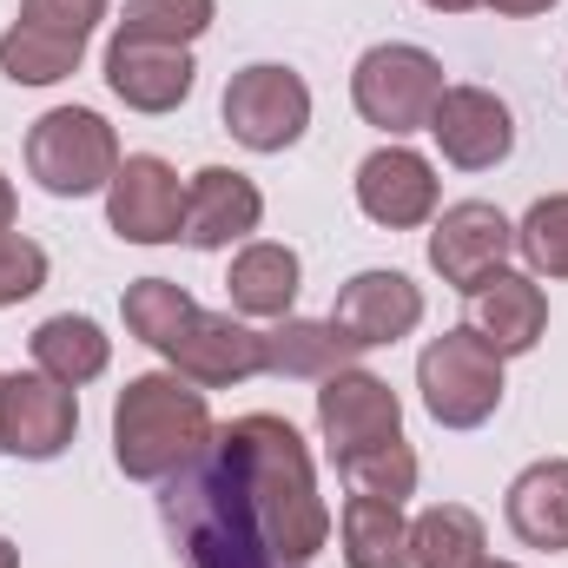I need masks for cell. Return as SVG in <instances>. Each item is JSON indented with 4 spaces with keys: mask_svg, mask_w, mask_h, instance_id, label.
Wrapping results in <instances>:
<instances>
[{
    "mask_svg": "<svg viewBox=\"0 0 568 568\" xmlns=\"http://www.w3.org/2000/svg\"><path fill=\"white\" fill-rule=\"evenodd\" d=\"M212 449H219V463L232 469L239 496L252 503V516H258L272 556H278L284 568H304L324 549V536H331V509H324V496H317L304 436L284 424V417H265V410H258V417L225 424L212 436Z\"/></svg>",
    "mask_w": 568,
    "mask_h": 568,
    "instance_id": "6da1fadb",
    "label": "cell"
},
{
    "mask_svg": "<svg viewBox=\"0 0 568 568\" xmlns=\"http://www.w3.org/2000/svg\"><path fill=\"white\" fill-rule=\"evenodd\" d=\"M205 449H212V410L199 384H185L179 371L126 377V390L113 397V463L133 483H172Z\"/></svg>",
    "mask_w": 568,
    "mask_h": 568,
    "instance_id": "7a4b0ae2",
    "label": "cell"
},
{
    "mask_svg": "<svg viewBox=\"0 0 568 568\" xmlns=\"http://www.w3.org/2000/svg\"><path fill=\"white\" fill-rule=\"evenodd\" d=\"M165 529L179 536L192 568H284L252 516V503L239 496L232 469L219 463V449H205L185 483H172L165 496Z\"/></svg>",
    "mask_w": 568,
    "mask_h": 568,
    "instance_id": "3957f363",
    "label": "cell"
},
{
    "mask_svg": "<svg viewBox=\"0 0 568 568\" xmlns=\"http://www.w3.org/2000/svg\"><path fill=\"white\" fill-rule=\"evenodd\" d=\"M417 390H424V410L443 429H476L489 424L496 404H503V357H496V344L476 324H456V331L424 344Z\"/></svg>",
    "mask_w": 568,
    "mask_h": 568,
    "instance_id": "277c9868",
    "label": "cell"
},
{
    "mask_svg": "<svg viewBox=\"0 0 568 568\" xmlns=\"http://www.w3.org/2000/svg\"><path fill=\"white\" fill-rule=\"evenodd\" d=\"M351 100L364 113V126L404 140V133H429V113L443 100V60L429 47H410V40H384L357 60L351 73Z\"/></svg>",
    "mask_w": 568,
    "mask_h": 568,
    "instance_id": "5b68a950",
    "label": "cell"
},
{
    "mask_svg": "<svg viewBox=\"0 0 568 568\" xmlns=\"http://www.w3.org/2000/svg\"><path fill=\"white\" fill-rule=\"evenodd\" d=\"M27 172L40 179V192L53 199H87L106 192L120 172V140L93 106H53L33 120L27 133Z\"/></svg>",
    "mask_w": 568,
    "mask_h": 568,
    "instance_id": "8992f818",
    "label": "cell"
},
{
    "mask_svg": "<svg viewBox=\"0 0 568 568\" xmlns=\"http://www.w3.org/2000/svg\"><path fill=\"white\" fill-rule=\"evenodd\" d=\"M304 126H311V87L291 67L258 60V67L232 73V87H225V133L245 152H284V145L304 140Z\"/></svg>",
    "mask_w": 568,
    "mask_h": 568,
    "instance_id": "52a82bcc",
    "label": "cell"
},
{
    "mask_svg": "<svg viewBox=\"0 0 568 568\" xmlns=\"http://www.w3.org/2000/svg\"><path fill=\"white\" fill-rule=\"evenodd\" d=\"M509 252H516V225L489 199L443 205V219L429 225V272L463 297H476L496 272H509Z\"/></svg>",
    "mask_w": 568,
    "mask_h": 568,
    "instance_id": "ba28073f",
    "label": "cell"
},
{
    "mask_svg": "<svg viewBox=\"0 0 568 568\" xmlns=\"http://www.w3.org/2000/svg\"><path fill=\"white\" fill-rule=\"evenodd\" d=\"M80 429V397L53 384L47 371H13L0 377V449L27 463H53Z\"/></svg>",
    "mask_w": 568,
    "mask_h": 568,
    "instance_id": "9c48e42d",
    "label": "cell"
},
{
    "mask_svg": "<svg viewBox=\"0 0 568 568\" xmlns=\"http://www.w3.org/2000/svg\"><path fill=\"white\" fill-rule=\"evenodd\" d=\"M106 225L126 245H172L185 232V185L159 152L120 159V172L106 185Z\"/></svg>",
    "mask_w": 568,
    "mask_h": 568,
    "instance_id": "30bf717a",
    "label": "cell"
},
{
    "mask_svg": "<svg viewBox=\"0 0 568 568\" xmlns=\"http://www.w3.org/2000/svg\"><path fill=\"white\" fill-rule=\"evenodd\" d=\"M172 371L199 390H225V384H245L265 371V331L239 324L232 311H192L179 324V337L165 344Z\"/></svg>",
    "mask_w": 568,
    "mask_h": 568,
    "instance_id": "8fae6325",
    "label": "cell"
},
{
    "mask_svg": "<svg viewBox=\"0 0 568 568\" xmlns=\"http://www.w3.org/2000/svg\"><path fill=\"white\" fill-rule=\"evenodd\" d=\"M436 199H443L436 165H429L424 152H410V145L390 140L357 165V205L384 232H417V225H429L436 219Z\"/></svg>",
    "mask_w": 568,
    "mask_h": 568,
    "instance_id": "7c38bea8",
    "label": "cell"
},
{
    "mask_svg": "<svg viewBox=\"0 0 568 568\" xmlns=\"http://www.w3.org/2000/svg\"><path fill=\"white\" fill-rule=\"evenodd\" d=\"M429 140L443 145V159L456 172H489V165L509 159L516 120L489 87H443V100L429 113Z\"/></svg>",
    "mask_w": 568,
    "mask_h": 568,
    "instance_id": "4fadbf2b",
    "label": "cell"
},
{
    "mask_svg": "<svg viewBox=\"0 0 568 568\" xmlns=\"http://www.w3.org/2000/svg\"><path fill=\"white\" fill-rule=\"evenodd\" d=\"M317 429H324L331 456H351V449L404 436V404H397V390L384 377H371V371L351 364V371L324 377V390H317Z\"/></svg>",
    "mask_w": 568,
    "mask_h": 568,
    "instance_id": "5bb4252c",
    "label": "cell"
},
{
    "mask_svg": "<svg viewBox=\"0 0 568 568\" xmlns=\"http://www.w3.org/2000/svg\"><path fill=\"white\" fill-rule=\"evenodd\" d=\"M192 53L185 47H159V40H106V87L113 100H126L133 113H179L192 100Z\"/></svg>",
    "mask_w": 568,
    "mask_h": 568,
    "instance_id": "9a60e30c",
    "label": "cell"
},
{
    "mask_svg": "<svg viewBox=\"0 0 568 568\" xmlns=\"http://www.w3.org/2000/svg\"><path fill=\"white\" fill-rule=\"evenodd\" d=\"M258 219H265V192L245 172H232V165H205L185 185V232L179 239L192 252H225V245L252 239Z\"/></svg>",
    "mask_w": 568,
    "mask_h": 568,
    "instance_id": "2e32d148",
    "label": "cell"
},
{
    "mask_svg": "<svg viewBox=\"0 0 568 568\" xmlns=\"http://www.w3.org/2000/svg\"><path fill=\"white\" fill-rule=\"evenodd\" d=\"M331 324L357 344V351H377V344H397L424 324V291L404 278V272H357V278L337 291V311Z\"/></svg>",
    "mask_w": 568,
    "mask_h": 568,
    "instance_id": "e0dca14e",
    "label": "cell"
},
{
    "mask_svg": "<svg viewBox=\"0 0 568 568\" xmlns=\"http://www.w3.org/2000/svg\"><path fill=\"white\" fill-rule=\"evenodd\" d=\"M509 529L516 542L542 549V556H562L568 549V456H542L529 463L516 483H509Z\"/></svg>",
    "mask_w": 568,
    "mask_h": 568,
    "instance_id": "ac0fdd59",
    "label": "cell"
},
{
    "mask_svg": "<svg viewBox=\"0 0 568 568\" xmlns=\"http://www.w3.org/2000/svg\"><path fill=\"white\" fill-rule=\"evenodd\" d=\"M476 331L496 344V357L536 351L542 331H549V297H542V284L523 278V272H496V278L476 291Z\"/></svg>",
    "mask_w": 568,
    "mask_h": 568,
    "instance_id": "d6986e66",
    "label": "cell"
},
{
    "mask_svg": "<svg viewBox=\"0 0 568 568\" xmlns=\"http://www.w3.org/2000/svg\"><path fill=\"white\" fill-rule=\"evenodd\" d=\"M351 357H364V351L331 317H278V331H265V371L272 377H311V384H324V377L351 371Z\"/></svg>",
    "mask_w": 568,
    "mask_h": 568,
    "instance_id": "ffe728a7",
    "label": "cell"
},
{
    "mask_svg": "<svg viewBox=\"0 0 568 568\" xmlns=\"http://www.w3.org/2000/svg\"><path fill=\"white\" fill-rule=\"evenodd\" d=\"M27 351H33V371H47V377L67 384V390L93 384V377L113 364V337H106L93 317H73V311L47 317V324L27 337Z\"/></svg>",
    "mask_w": 568,
    "mask_h": 568,
    "instance_id": "44dd1931",
    "label": "cell"
},
{
    "mask_svg": "<svg viewBox=\"0 0 568 568\" xmlns=\"http://www.w3.org/2000/svg\"><path fill=\"white\" fill-rule=\"evenodd\" d=\"M297 278H304V265H297V252L291 245H272V239H258V245H245L239 258H232V311H245V317H291V304H297Z\"/></svg>",
    "mask_w": 568,
    "mask_h": 568,
    "instance_id": "7402d4cb",
    "label": "cell"
},
{
    "mask_svg": "<svg viewBox=\"0 0 568 568\" xmlns=\"http://www.w3.org/2000/svg\"><path fill=\"white\" fill-rule=\"evenodd\" d=\"M344 568H410V523L384 496H351L344 516Z\"/></svg>",
    "mask_w": 568,
    "mask_h": 568,
    "instance_id": "603a6c76",
    "label": "cell"
},
{
    "mask_svg": "<svg viewBox=\"0 0 568 568\" xmlns=\"http://www.w3.org/2000/svg\"><path fill=\"white\" fill-rule=\"evenodd\" d=\"M87 60V40H67L53 27H33V20H13L0 33V73L13 87H53V80H73Z\"/></svg>",
    "mask_w": 568,
    "mask_h": 568,
    "instance_id": "cb8c5ba5",
    "label": "cell"
},
{
    "mask_svg": "<svg viewBox=\"0 0 568 568\" xmlns=\"http://www.w3.org/2000/svg\"><path fill=\"white\" fill-rule=\"evenodd\" d=\"M483 549H489L483 516L463 503H436L410 523V568H483L489 562Z\"/></svg>",
    "mask_w": 568,
    "mask_h": 568,
    "instance_id": "d4e9b609",
    "label": "cell"
},
{
    "mask_svg": "<svg viewBox=\"0 0 568 568\" xmlns=\"http://www.w3.org/2000/svg\"><path fill=\"white\" fill-rule=\"evenodd\" d=\"M337 476L351 483V496H384V503H404L417 489V449L404 436L390 443H371V449H351V456H331Z\"/></svg>",
    "mask_w": 568,
    "mask_h": 568,
    "instance_id": "484cf974",
    "label": "cell"
},
{
    "mask_svg": "<svg viewBox=\"0 0 568 568\" xmlns=\"http://www.w3.org/2000/svg\"><path fill=\"white\" fill-rule=\"evenodd\" d=\"M219 0H126L120 13V40H159V47H192L212 27Z\"/></svg>",
    "mask_w": 568,
    "mask_h": 568,
    "instance_id": "4316f807",
    "label": "cell"
},
{
    "mask_svg": "<svg viewBox=\"0 0 568 568\" xmlns=\"http://www.w3.org/2000/svg\"><path fill=\"white\" fill-rule=\"evenodd\" d=\"M120 311H126V331H133L140 344L165 351V344L179 337V324H185L199 304H192V291H185V284H172V278H140V284H126Z\"/></svg>",
    "mask_w": 568,
    "mask_h": 568,
    "instance_id": "83f0119b",
    "label": "cell"
},
{
    "mask_svg": "<svg viewBox=\"0 0 568 568\" xmlns=\"http://www.w3.org/2000/svg\"><path fill=\"white\" fill-rule=\"evenodd\" d=\"M516 252L529 258L536 278H568V192L529 205V219L516 225Z\"/></svg>",
    "mask_w": 568,
    "mask_h": 568,
    "instance_id": "f1b7e54d",
    "label": "cell"
},
{
    "mask_svg": "<svg viewBox=\"0 0 568 568\" xmlns=\"http://www.w3.org/2000/svg\"><path fill=\"white\" fill-rule=\"evenodd\" d=\"M47 284V252L20 232H0V304H27Z\"/></svg>",
    "mask_w": 568,
    "mask_h": 568,
    "instance_id": "f546056e",
    "label": "cell"
},
{
    "mask_svg": "<svg viewBox=\"0 0 568 568\" xmlns=\"http://www.w3.org/2000/svg\"><path fill=\"white\" fill-rule=\"evenodd\" d=\"M20 20L53 27V33H67V40H87V33L106 20V0H20Z\"/></svg>",
    "mask_w": 568,
    "mask_h": 568,
    "instance_id": "4dcf8cb0",
    "label": "cell"
},
{
    "mask_svg": "<svg viewBox=\"0 0 568 568\" xmlns=\"http://www.w3.org/2000/svg\"><path fill=\"white\" fill-rule=\"evenodd\" d=\"M496 13H509V20H536V13H549L556 0H489Z\"/></svg>",
    "mask_w": 568,
    "mask_h": 568,
    "instance_id": "1f68e13d",
    "label": "cell"
},
{
    "mask_svg": "<svg viewBox=\"0 0 568 568\" xmlns=\"http://www.w3.org/2000/svg\"><path fill=\"white\" fill-rule=\"evenodd\" d=\"M0 232H13V185H7V172H0Z\"/></svg>",
    "mask_w": 568,
    "mask_h": 568,
    "instance_id": "d6a6232c",
    "label": "cell"
},
{
    "mask_svg": "<svg viewBox=\"0 0 568 568\" xmlns=\"http://www.w3.org/2000/svg\"><path fill=\"white\" fill-rule=\"evenodd\" d=\"M424 7H436V13H469L476 0H424Z\"/></svg>",
    "mask_w": 568,
    "mask_h": 568,
    "instance_id": "836d02e7",
    "label": "cell"
},
{
    "mask_svg": "<svg viewBox=\"0 0 568 568\" xmlns=\"http://www.w3.org/2000/svg\"><path fill=\"white\" fill-rule=\"evenodd\" d=\"M0 568H20V549H13L7 536H0Z\"/></svg>",
    "mask_w": 568,
    "mask_h": 568,
    "instance_id": "e575fe53",
    "label": "cell"
},
{
    "mask_svg": "<svg viewBox=\"0 0 568 568\" xmlns=\"http://www.w3.org/2000/svg\"><path fill=\"white\" fill-rule=\"evenodd\" d=\"M483 568H516V562H483Z\"/></svg>",
    "mask_w": 568,
    "mask_h": 568,
    "instance_id": "d590c367",
    "label": "cell"
}]
</instances>
